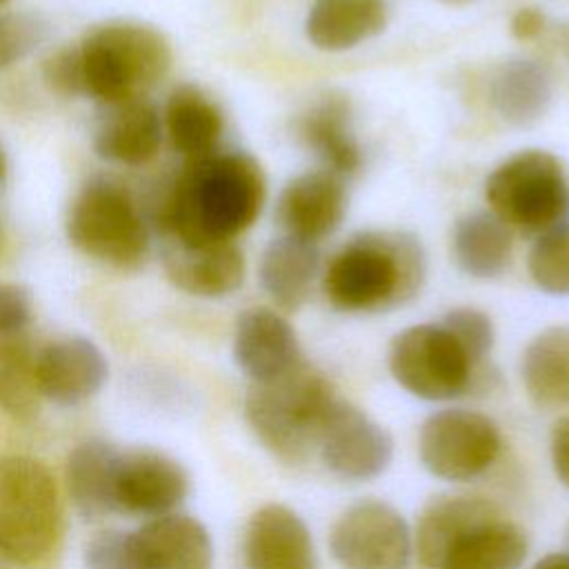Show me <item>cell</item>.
<instances>
[{
  "label": "cell",
  "instance_id": "6da1fadb",
  "mask_svg": "<svg viewBox=\"0 0 569 569\" xmlns=\"http://www.w3.org/2000/svg\"><path fill=\"white\" fill-rule=\"evenodd\" d=\"M264 173L242 151H216L189 160L158 211L160 236L191 244L233 242L260 216Z\"/></svg>",
  "mask_w": 569,
  "mask_h": 569
},
{
  "label": "cell",
  "instance_id": "7a4b0ae2",
  "mask_svg": "<svg viewBox=\"0 0 569 569\" xmlns=\"http://www.w3.org/2000/svg\"><path fill=\"white\" fill-rule=\"evenodd\" d=\"M527 531L478 493L429 498L413 527V556L425 569H522Z\"/></svg>",
  "mask_w": 569,
  "mask_h": 569
},
{
  "label": "cell",
  "instance_id": "3957f363",
  "mask_svg": "<svg viewBox=\"0 0 569 569\" xmlns=\"http://www.w3.org/2000/svg\"><path fill=\"white\" fill-rule=\"evenodd\" d=\"M425 276L427 258L416 236L362 231L333 253L322 276V291L338 311H385L411 300Z\"/></svg>",
  "mask_w": 569,
  "mask_h": 569
},
{
  "label": "cell",
  "instance_id": "277c9868",
  "mask_svg": "<svg viewBox=\"0 0 569 569\" xmlns=\"http://www.w3.org/2000/svg\"><path fill=\"white\" fill-rule=\"evenodd\" d=\"M336 398L329 378L305 360L276 380L249 385L244 420L278 462L296 467L316 453L322 420Z\"/></svg>",
  "mask_w": 569,
  "mask_h": 569
},
{
  "label": "cell",
  "instance_id": "5b68a950",
  "mask_svg": "<svg viewBox=\"0 0 569 569\" xmlns=\"http://www.w3.org/2000/svg\"><path fill=\"white\" fill-rule=\"evenodd\" d=\"M84 96L102 104L147 98L169 71L173 53L167 36L138 20H109L78 44Z\"/></svg>",
  "mask_w": 569,
  "mask_h": 569
},
{
  "label": "cell",
  "instance_id": "8992f818",
  "mask_svg": "<svg viewBox=\"0 0 569 569\" xmlns=\"http://www.w3.org/2000/svg\"><path fill=\"white\" fill-rule=\"evenodd\" d=\"M58 485L49 467L29 456L0 458V556L38 565L60 533Z\"/></svg>",
  "mask_w": 569,
  "mask_h": 569
},
{
  "label": "cell",
  "instance_id": "52a82bcc",
  "mask_svg": "<svg viewBox=\"0 0 569 569\" xmlns=\"http://www.w3.org/2000/svg\"><path fill=\"white\" fill-rule=\"evenodd\" d=\"M64 231L80 253L116 269H136L149 251V229L136 200L107 178L89 180L73 196Z\"/></svg>",
  "mask_w": 569,
  "mask_h": 569
},
{
  "label": "cell",
  "instance_id": "ba28073f",
  "mask_svg": "<svg viewBox=\"0 0 569 569\" xmlns=\"http://www.w3.org/2000/svg\"><path fill=\"white\" fill-rule=\"evenodd\" d=\"M491 213L509 229L542 233L569 216V173L558 156L525 149L502 160L485 182Z\"/></svg>",
  "mask_w": 569,
  "mask_h": 569
},
{
  "label": "cell",
  "instance_id": "9c48e42d",
  "mask_svg": "<svg viewBox=\"0 0 569 569\" xmlns=\"http://www.w3.org/2000/svg\"><path fill=\"white\" fill-rule=\"evenodd\" d=\"M387 367L398 387L427 402H449L471 393L485 376L442 322L411 325L393 336Z\"/></svg>",
  "mask_w": 569,
  "mask_h": 569
},
{
  "label": "cell",
  "instance_id": "30bf717a",
  "mask_svg": "<svg viewBox=\"0 0 569 569\" xmlns=\"http://www.w3.org/2000/svg\"><path fill=\"white\" fill-rule=\"evenodd\" d=\"M502 451L493 418L467 407L429 413L418 429L420 465L438 480L462 485L485 476Z\"/></svg>",
  "mask_w": 569,
  "mask_h": 569
},
{
  "label": "cell",
  "instance_id": "8fae6325",
  "mask_svg": "<svg viewBox=\"0 0 569 569\" xmlns=\"http://www.w3.org/2000/svg\"><path fill=\"white\" fill-rule=\"evenodd\" d=\"M327 545L340 569H409L413 560V529L407 518L371 496L340 511Z\"/></svg>",
  "mask_w": 569,
  "mask_h": 569
},
{
  "label": "cell",
  "instance_id": "7c38bea8",
  "mask_svg": "<svg viewBox=\"0 0 569 569\" xmlns=\"http://www.w3.org/2000/svg\"><path fill=\"white\" fill-rule=\"evenodd\" d=\"M316 456L333 476L369 482L389 469L393 438L367 411L338 396L322 420Z\"/></svg>",
  "mask_w": 569,
  "mask_h": 569
},
{
  "label": "cell",
  "instance_id": "4fadbf2b",
  "mask_svg": "<svg viewBox=\"0 0 569 569\" xmlns=\"http://www.w3.org/2000/svg\"><path fill=\"white\" fill-rule=\"evenodd\" d=\"M187 491L189 476L178 460L153 449L120 451L113 478V511L151 520L173 513Z\"/></svg>",
  "mask_w": 569,
  "mask_h": 569
},
{
  "label": "cell",
  "instance_id": "5bb4252c",
  "mask_svg": "<svg viewBox=\"0 0 569 569\" xmlns=\"http://www.w3.org/2000/svg\"><path fill=\"white\" fill-rule=\"evenodd\" d=\"M233 360L251 385L276 380L307 358L291 322L269 307L244 309L233 327Z\"/></svg>",
  "mask_w": 569,
  "mask_h": 569
},
{
  "label": "cell",
  "instance_id": "9a60e30c",
  "mask_svg": "<svg viewBox=\"0 0 569 569\" xmlns=\"http://www.w3.org/2000/svg\"><path fill=\"white\" fill-rule=\"evenodd\" d=\"M242 562L244 569H318L309 525L289 505L258 507L244 527Z\"/></svg>",
  "mask_w": 569,
  "mask_h": 569
},
{
  "label": "cell",
  "instance_id": "2e32d148",
  "mask_svg": "<svg viewBox=\"0 0 569 569\" xmlns=\"http://www.w3.org/2000/svg\"><path fill=\"white\" fill-rule=\"evenodd\" d=\"M109 365L96 342L67 336L47 342L36 353V382L42 398L73 407L93 398L107 382Z\"/></svg>",
  "mask_w": 569,
  "mask_h": 569
},
{
  "label": "cell",
  "instance_id": "e0dca14e",
  "mask_svg": "<svg viewBox=\"0 0 569 569\" xmlns=\"http://www.w3.org/2000/svg\"><path fill=\"white\" fill-rule=\"evenodd\" d=\"M162 269L173 287L198 298H222L244 280V253L236 242L191 244L162 236Z\"/></svg>",
  "mask_w": 569,
  "mask_h": 569
},
{
  "label": "cell",
  "instance_id": "ac0fdd59",
  "mask_svg": "<svg viewBox=\"0 0 569 569\" xmlns=\"http://www.w3.org/2000/svg\"><path fill=\"white\" fill-rule=\"evenodd\" d=\"M347 211V193L340 176L313 169L291 178L276 204V218L287 236L316 242L331 236Z\"/></svg>",
  "mask_w": 569,
  "mask_h": 569
},
{
  "label": "cell",
  "instance_id": "d6986e66",
  "mask_svg": "<svg viewBox=\"0 0 569 569\" xmlns=\"http://www.w3.org/2000/svg\"><path fill=\"white\" fill-rule=\"evenodd\" d=\"M162 136L158 107L147 98H133L104 104L93 131V149L107 162L140 167L156 158Z\"/></svg>",
  "mask_w": 569,
  "mask_h": 569
},
{
  "label": "cell",
  "instance_id": "ffe728a7",
  "mask_svg": "<svg viewBox=\"0 0 569 569\" xmlns=\"http://www.w3.org/2000/svg\"><path fill=\"white\" fill-rule=\"evenodd\" d=\"M133 536L144 569H213L211 536L193 516H158Z\"/></svg>",
  "mask_w": 569,
  "mask_h": 569
},
{
  "label": "cell",
  "instance_id": "44dd1931",
  "mask_svg": "<svg viewBox=\"0 0 569 569\" xmlns=\"http://www.w3.org/2000/svg\"><path fill=\"white\" fill-rule=\"evenodd\" d=\"M489 104L513 127H529L538 122L553 96L549 69L533 58L513 56L502 60L489 76Z\"/></svg>",
  "mask_w": 569,
  "mask_h": 569
},
{
  "label": "cell",
  "instance_id": "7402d4cb",
  "mask_svg": "<svg viewBox=\"0 0 569 569\" xmlns=\"http://www.w3.org/2000/svg\"><path fill=\"white\" fill-rule=\"evenodd\" d=\"M296 129L302 144L325 164L327 171L345 180L360 169L362 158L351 129V109L342 96L329 93L316 100L298 118Z\"/></svg>",
  "mask_w": 569,
  "mask_h": 569
},
{
  "label": "cell",
  "instance_id": "603a6c76",
  "mask_svg": "<svg viewBox=\"0 0 569 569\" xmlns=\"http://www.w3.org/2000/svg\"><path fill=\"white\" fill-rule=\"evenodd\" d=\"M318 269V244L282 233L264 247L258 276L264 293L278 309L298 311L313 289Z\"/></svg>",
  "mask_w": 569,
  "mask_h": 569
},
{
  "label": "cell",
  "instance_id": "cb8c5ba5",
  "mask_svg": "<svg viewBox=\"0 0 569 569\" xmlns=\"http://www.w3.org/2000/svg\"><path fill=\"white\" fill-rule=\"evenodd\" d=\"M387 22L385 0H313L305 33L316 49L345 51L382 33Z\"/></svg>",
  "mask_w": 569,
  "mask_h": 569
},
{
  "label": "cell",
  "instance_id": "d4e9b609",
  "mask_svg": "<svg viewBox=\"0 0 569 569\" xmlns=\"http://www.w3.org/2000/svg\"><path fill=\"white\" fill-rule=\"evenodd\" d=\"M520 380L529 402L542 411L569 407V327L536 333L520 356Z\"/></svg>",
  "mask_w": 569,
  "mask_h": 569
},
{
  "label": "cell",
  "instance_id": "484cf974",
  "mask_svg": "<svg viewBox=\"0 0 569 569\" xmlns=\"http://www.w3.org/2000/svg\"><path fill=\"white\" fill-rule=\"evenodd\" d=\"M162 124L171 147L187 162L216 153L224 129L220 107L196 84H180L169 93Z\"/></svg>",
  "mask_w": 569,
  "mask_h": 569
},
{
  "label": "cell",
  "instance_id": "4316f807",
  "mask_svg": "<svg viewBox=\"0 0 569 569\" xmlns=\"http://www.w3.org/2000/svg\"><path fill=\"white\" fill-rule=\"evenodd\" d=\"M511 251L509 227L491 211H469L456 220L451 253L462 273L478 280L496 278L509 267Z\"/></svg>",
  "mask_w": 569,
  "mask_h": 569
},
{
  "label": "cell",
  "instance_id": "83f0119b",
  "mask_svg": "<svg viewBox=\"0 0 569 569\" xmlns=\"http://www.w3.org/2000/svg\"><path fill=\"white\" fill-rule=\"evenodd\" d=\"M120 451L107 440L80 442L67 460V487L73 507L84 520L113 511V478Z\"/></svg>",
  "mask_w": 569,
  "mask_h": 569
},
{
  "label": "cell",
  "instance_id": "f1b7e54d",
  "mask_svg": "<svg viewBox=\"0 0 569 569\" xmlns=\"http://www.w3.org/2000/svg\"><path fill=\"white\" fill-rule=\"evenodd\" d=\"M40 398L36 353L16 336L0 338V409L16 420H31L38 416Z\"/></svg>",
  "mask_w": 569,
  "mask_h": 569
},
{
  "label": "cell",
  "instance_id": "f546056e",
  "mask_svg": "<svg viewBox=\"0 0 569 569\" xmlns=\"http://www.w3.org/2000/svg\"><path fill=\"white\" fill-rule=\"evenodd\" d=\"M527 269L533 284L549 296H569V220L536 236Z\"/></svg>",
  "mask_w": 569,
  "mask_h": 569
},
{
  "label": "cell",
  "instance_id": "4dcf8cb0",
  "mask_svg": "<svg viewBox=\"0 0 569 569\" xmlns=\"http://www.w3.org/2000/svg\"><path fill=\"white\" fill-rule=\"evenodd\" d=\"M47 36V22L29 11L0 13V73L29 56Z\"/></svg>",
  "mask_w": 569,
  "mask_h": 569
},
{
  "label": "cell",
  "instance_id": "1f68e13d",
  "mask_svg": "<svg viewBox=\"0 0 569 569\" xmlns=\"http://www.w3.org/2000/svg\"><path fill=\"white\" fill-rule=\"evenodd\" d=\"M440 322L478 365H485V358L491 353L496 342L493 322L485 311L473 307H456L447 311Z\"/></svg>",
  "mask_w": 569,
  "mask_h": 569
},
{
  "label": "cell",
  "instance_id": "d6a6232c",
  "mask_svg": "<svg viewBox=\"0 0 569 569\" xmlns=\"http://www.w3.org/2000/svg\"><path fill=\"white\" fill-rule=\"evenodd\" d=\"M87 569H144L133 531H100L87 542Z\"/></svg>",
  "mask_w": 569,
  "mask_h": 569
},
{
  "label": "cell",
  "instance_id": "836d02e7",
  "mask_svg": "<svg viewBox=\"0 0 569 569\" xmlns=\"http://www.w3.org/2000/svg\"><path fill=\"white\" fill-rule=\"evenodd\" d=\"M42 78L47 87L62 98L84 96L78 47H60L49 53L42 62Z\"/></svg>",
  "mask_w": 569,
  "mask_h": 569
},
{
  "label": "cell",
  "instance_id": "e575fe53",
  "mask_svg": "<svg viewBox=\"0 0 569 569\" xmlns=\"http://www.w3.org/2000/svg\"><path fill=\"white\" fill-rule=\"evenodd\" d=\"M33 318L31 293L16 282H0V338L20 333Z\"/></svg>",
  "mask_w": 569,
  "mask_h": 569
},
{
  "label": "cell",
  "instance_id": "d590c367",
  "mask_svg": "<svg viewBox=\"0 0 569 569\" xmlns=\"http://www.w3.org/2000/svg\"><path fill=\"white\" fill-rule=\"evenodd\" d=\"M549 460L553 476L569 489V413L560 416L549 431Z\"/></svg>",
  "mask_w": 569,
  "mask_h": 569
},
{
  "label": "cell",
  "instance_id": "8d00e7d4",
  "mask_svg": "<svg viewBox=\"0 0 569 569\" xmlns=\"http://www.w3.org/2000/svg\"><path fill=\"white\" fill-rule=\"evenodd\" d=\"M547 29V16L538 7H520L511 20H509V31L516 40L529 42L542 36Z\"/></svg>",
  "mask_w": 569,
  "mask_h": 569
},
{
  "label": "cell",
  "instance_id": "74e56055",
  "mask_svg": "<svg viewBox=\"0 0 569 569\" xmlns=\"http://www.w3.org/2000/svg\"><path fill=\"white\" fill-rule=\"evenodd\" d=\"M529 569H569V551L545 553Z\"/></svg>",
  "mask_w": 569,
  "mask_h": 569
},
{
  "label": "cell",
  "instance_id": "f35d334b",
  "mask_svg": "<svg viewBox=\"0 0 569 569\" xmlns=\"http://www.w3.org/2000/svg\"><path fill=\"white\" fill-rule=\"evenodd\" d=\"M4 171H7V160H4V153H2V149H0V182H2V178H4Z\"/></svg>",
  "mask_w": 569,
  "mask_h": 569
},
{
  "label": "cell",
  "instance_id": "ab89813d",
  "mask_svg": "<svg viewBox=\"0 0 569 569\" xmlns=\"http://www.w3.org/2000/svg\"><path fill=\"white\" fill-rule=\"evenodd\" d=\"M562 42H565V51H567V56H569V27L565 29V36H562Z\"/></svg>",
  "mask_w": 569,
  "mask_h": 569
},
{
  "label": "cell",
  "instance_id": "60d3db41",
  "mask_svg": "<svg viewBox=\"0 0 569 569\" xmlns=\"http://www.w3.org/2000/svg\"><path fill=\"white\" fill-rule=\"evenodd\" d=\"M447 4H456V7H460V4H469V2H473V0H445Z\"/></svg>",
  "mask_w": 569,
  "mask_h": 569
},
{
  "label": "cell",
  "instance_id": "b9f144b4",
  "mask_svg": "<svg viewBox=\"0 0 569 569\" xmlns=\"http://www.w3.org/2000/svg\"><path fill=\"white\" fill-rule=\"evenodd\" d=\"M2 251H4V229L0 224V258H2Z\"/></svg>",
  "mask_w": 569,
  "mask_h": 569
},
{
  "label": "cell",
  "instance_id": "7bdbcfd3",
  "mask_svg": "<svg viewBox=\"0 0 569 569\" xmlns=\"http://www.w3.org/2000/svg\"><path fill=\"white\" fill-rule=\"evenodd\" d=\"M565 542H567V551H569V522H567V529H565Z\"/></svg>",
  "mask_w": 569,
  "mask_h": 569
},
{
  "label": "cell",
  "instance_id": "ee69618b",
  "mask_svg": "<svg viewBox=\"0 0 569 569\" xmlns=\"http://www.w3.org/2000/svg\"><path fill=\"white\" fill-rule=\"evenodd\" d=\"M4 2H7V0H0V7H2V4H4Z\"/></svg>",
  "mask_w": 569,
  "mask_h": 569
}]
</instances>
